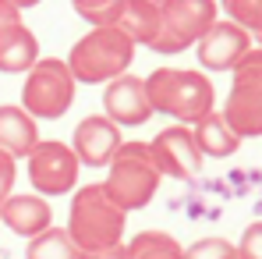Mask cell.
<instances>
[{
	"label": "cell",
	"mask_w": 262,
	"mask_h": 259,
	"mask_svg": "<svg viewBox=\"0 0 262 259\" xmlns=\"http://www.w3.org/2000/svg\"><path fill=\"white\" fill-rule=\"evenodd\" d=\"M36 61H39V39L25 22L0 29V71L4 75H21V71L29 75Z\"/></svg>",
	"instance_id": "9a60e30c"
},
{
	"label": "cell",
	"mask_w": 262,
	"mask_h": 259,
	"mask_svg": "<svg viewBox=\"0 0 262 259\" xmlns=\"http://www.w3.org/2000/svg\"><path fill=\"white\" fill-rule=\"evenodd\" d=\"M0 224H7L14 234L21 238H36L43 234L46 227H53V210L43 195H32V192H21V195H7L0 203Z\"/></svg>",
	"instance_id": "4fadbf2b"
},
{
	"label": "cell",
	"mask_w": 262,
	"mask_h": 259,
	"mask_svg": "<svg viewBox=\"0 0 262 259\" xmlns=\"http://www.w3.org/2000/svg\"><path fill=\"white\" fill-rule=\"evenodd\" d=\"M230 75V92L220 114L237 138H255L262 135V46H252Z\"/></svg>",
	"instance_id": "5b68a950"
},
{
	"label": "cell",
	"mask_w": 262,
	"mask_h": 259,
	"mask_svg": "<svg viewBox=\"0 0 262 259\" xmlns=\"http://www.w3.org/2000/svg\"><path fill=\"white\" fill-rule=\"evenodd\" d=\"M39 128H36V117H29L18 103H0V149L7 156H29L36 146H39Z\"/></svg>",
	"instance_id": "2e32d148"
},
{
	"label": "cell",
	"mask_w": 262,
	"mask_h": 259,
	"mask_svg": "<svg viewBox=\"0 0 262 259\" xmlns=\"http://www.w3.org/2000/svg\"><path fill=\"white\" fill-rule=\"evenodd\" d=\"M216 22V0H163L160 4V36L149 50L181 53L195 46Z\"/></svg>",
	"instance_id": "52a82bcc"
},
{
	"label": "cell",
	"mask_w": 262,
	"mask_h": 259,
	"mask_svg": "<svg viewBox=\"0 0 262 259\" xmlns=\"http://www.w3.org/2000/svg\"><path fill=\"white\" fill-rule=\"evenodd\" d=\"M135 53H138V46L131 43L121 29L99 25V29H89L85 36L71 46L64 64H68L75 82L99 86V82H114V78L128 75L131 64H135Z\"/></svg>",
	"instance_id": "7a4b0ae2"
},
{
	"label": "cell",
	"mask_w": 262,
	"mask_h": 259,
	"mask_svg": "<svg viewBox=\"0 0 262 259\" xmlns=\"http://www.w3.org/2000/svg\"><path fill=\"white\" fill-rule=\"evenodd\" d=\"M14 171H18V164H14V156H7L4 149H0V203L11 195V188H14Z\"/></svg>",
	"instance_id": "cb8c5ba5"
},
{
	"label": "cell",
	"mask_w": 262,
	"mask_h": 259,
	"mask_svg": "<svg viewBox=\"0 0 262 259\" xmlns=\"http://www.w3.org/2000/svg\"><path fill=\"white\" fill-rule=\"evenodd\" d=\"M103 117H110L117 128H138L152 117L149 96H145V82L135 75H121L114 82H106L103 92Z\"/></svg>",
	"instance_id": "8fae6325"
},
{
	"label": "cell",
	"mask_w": 262,
	"mask_h": 259,
	"mask_svg": "<svg viewBox=\"0 0 262 259\" xmlns=\"http://www.w3.org/2000/svg\"><path fill=\"white\" fill-rule=\"evenodd\" d=\"M234 252H237V259H262V220L245 227V234L234 245Z\"/></svg>",
	"instance_id": "603a6c76"
},
{
	"label": "cell",
	"mask_w": 262,
	"mask_h": 259,
	"mask_svg": "<svg viewBox=\"0 0 262 259\" xmlns=\"http://www.w3.org/2000/svg\"><path fill=\"white\" fill-rule=\"evenodd\" d=\"M71 7H75V11L85 18L92 29H99V25H110L117 0H71Z\"/></svg>",
	"instance_id": "44dd1931"
},
{
	"label": "cell",
	"mask_w": 262,
	"mask_h": 259,
	"mask_svg": "<svg viewBox=\"0 0 262 259\" xmlns=\"http://www.w3.org/2000/svg\"><path fill=\"white\" fill-rule=\"evenodd\" d=\"M191 135H195L199 153H202V156H216V160L234 156V153H237V146H241V138L230 131V125L223 121V114H220V110H209L202 121H195Z\"/></svg>",
	"instance_id": "e0dca14e"
},
{
	"label": "cell",
	"mask_w": 262,
	"mask_h": 259,
	"mask_svg": "<svg viewBox=\"0 0 262 259\" xmlns=\"http://www.w3.org/2000/svg\"><path fill=\"white\" fill-rule=\"evenodd\" d=\"M71 220H68V234L75 242L78 252H96V249H110L121 245L128 213L106 195L103 185H82L71 199Z\"/></svg>",
	"instance_id": "3957f363"
},
{
	"label": "cell",
	"mask_w": 262,
	"mask_h": 259,
	"mask_svg": "<svg viewBox=\"0 0 262 259\" xmlns=\"http://www.w3.org/2000/svg\"><path fill=\"white\" fill-rule=\"evenodd\" d=\"M128 259H184V245L167 231H142L131 238Z\"/></svg>",
	"instance_id": "ac0fdd59"
},
{
	"label": "cell",
	"mask_w": 262,
	"mask_h": 259,
	"mask_svg": "<svg viewBox=\"0 0 262 259\" xmlns=\"http://www.w3.org/2000/svg\"><path fill=\"white\" fill-rule=\"evenodd\" d=\"M252 36L241 29V25H234V22H213L209 25V32L195 43V53H199V64L206 68V71H234L237 68V61L252 50Z\"/></svg>",
	"instance_id": "30bf717a"
},
{
	"label": "cell",
	"mask_w": 262,
	"mask_h": 259,
	"mask_svg": "<svg viewBox=\"0 0 262 259\" xmlns=\"http://www.w3.org/2000/svg\"><path fill=\"white\" fill-rule=\"evenodd\" d=\"M71 103H75V78L68 64L60 57L36 61L21 89V110L36 121H57L68 114Z\"/></svg>",
	"instance_id": "8992f818"
},
{
	"label": "cell",
	"mask_w": 262,
	"mask_h": 259,
	"mask_svg": "<svg viewBox=\"0 0 262 259\" xmlns=\"http://www.w3.org/2000/svg\"><path fill=\"white\" fill-rule=\"evenodd\" d=\"M252 43H259V46H262V32H259V36H255V39H252Z\"/></svg>",
	"instance_id": "83f0119b"
},
{
	"label": "cell",
	"mask_w": 262,
	"mask_h": 259,
	"mask_svg": "<svg viewBox=\"0 0 262 259\" xmlns=\"http://www.w3.org/2000/svg\"><path fill=\"white\" fill-rule=\"evenodd\" d=\"M234 256V245L227 238H199L195 245L184 249V259H227Z\"/></svg>",
	"instance_id": "7402d4cb"
},
{
	"label": "cell",
	"mask_w": 262,
	"mask_h": 259,
	"mask_svg": "<svg viewBox=\"0 0 262 259\" xmlns=\"http://www.w3.org/2000/svg\"><path fill=\"white\" fill-rule=\"evenodd\" d=\"M145 82V96L152 114H167L177 125H195L202 121L209 110H216V92L213 82L202 71L191 68H156Z\"/></svg>",
	"instance_id": "6da1fadb"
},
{
	"label": "cell",
	"mask_w": 262,
	"mask_h": 259,
	"mask_svg": "<svg viewBox=\"0 0 262 259\" xmlns=\"http://www.w3.org/2000/svg\"><path fill=\"white\" fill-rule=\"evenodd\" d=\"M121 128L103 117V114H92L85 121H78L75 128V142H71V153L78 156V164L85 167H106L114 160V153L121 149Z\"/></svg>",
	"instance_id": "7c38bea8"
},
{
	"label": "cell",
	"mask_w": 262,
	"mask_h": 259,
	"mask_svg": "<svg viewBox=\"0 0 262 259\" xmlns=\"http://www.w3.org/2000/svg\"><path fill=\"white\" fill-rule=\"evenodd\" d=\"M106 167L110 174H106L103 188L124 213L149 206L152 195L160 192V171L149 156V142H121V149L114 153V160Z\"/></svg>",
	"instance_id": "277c9868"
},
{
	"label": "cell",
	"mask_w": 262,
	"mask_h": 259,
	"mask_svg": "<svg viewBox=\"0 0 262 259\" xmlns=\"http://www.w3.org/2000/svg\"><path fill=\"white\" fill-rule=\"evenodd\" d=\"M78 167L82 164L71 153V146L68 142H57V138L39 142L29 153V181H32L36 192H43V199L46 195H68V192H75Z\"/></svg>",
	"instance_id": "ba28073f"
},
{
	"label": "cell",
	"mask_w": 262,
	"mask_h": 259,
	"mask_svg": "<svg viewBox=\"0 0 262 259\" xmlns=\"http://www.w3.org/2000/svg\"><path fill=\"white\" fill-rule=\"evenodd\" d=\"M149 156L156 164L160 177H177V181H188L202 171V153L195 146V135L188 125H170L163 128L152 142H149Z\"/></svg>",
	"instance_id": "9c48e42d"
},
{
	"label": "cell",
	"mask_w": 262,
	"mask_h": 259,
	"mask_svg": "<svg viewBox=\"0 0 262 259\" xmlns=\"http://www.w3.org/2000/svg\"><path fill=\"white\" fill-rule=\"evenodd\" d=\"M25 259H78V249L64 227H46L43 234L29 238Z\"/></svg>",
	"instance_id": "d6986e66"
},
{
	"label": "cell",
	"mask_w": 262,
	"mask_h": 259,
	"mask_svg": "<svg viewBox=\"0 0 262 259\" xmlns=\"http://www.w3.org/2000/svg\"><path fill=\"white\" fill-rule=\"evenodd\" d=\"M223 11H227V22L241 25L252 39L262 32V0H223Z\"/></svg>",
	"instance_id": "ffe728a7"
},
{
	"label": "cell",
	"mask_w": 262,
	"mask_h": 259,
	"mask_svg": "<svg viewBox=\"0 0 262 259\" xmlns=\"http://www.w3.org/2000/svg\"><path fill=\"white\" fill-rule=\"evenodd\" d=\"M227 259H237V252H234V256H227Z\"/></svg>",
	"instance_id": "f1b7e54d"
},
{
	"label": "cell",
	"mask_w": 262,
	"mask_h": 259,
	"mask_svg": "<svg viewBox=\"0 0 262 259\" xmlns=\"http://www.w3.org/2000/svg\"><path fill=\"white\" fill-rule=\"evenodd\" d=\"M7 4H14V7H18V11H25V7H36V4H39V0H7Z\"/></svg>",
	"instance_id": "4316f807"
},
{
	"label": "cell",
	"mask_w": 262,
	"mask_h": 259,
	"mask_svg": "<svg viewBox=\"0 0 262 259\" xmlns=\"http://www.w3.org/2000/svg\"><path fill=\"white\" fill-rule=\"evenodd\" d=\"M152 4H163V0H152Z\"/></svg>",
	"instance_id": "f546056e"
},
{
	"label": "cell",
	"mask_w": 262,
	"mask_h": 259,
	"mask_svg": "<svg viewBox=\"0 0 262 259\" xmlns=\"http://www.w3.org/2000/svg\"><path fill=\"white\" fill-rule=\"evenodd\" d=\"M18 22H21V11H18L14 4L0 0V29H7V25H18Z\"/></svg>",
	"instance_id": "484cf974"
},
{
	"label": "cell",
	"mask_w": 262,
	"mask_h": 259,
	"mask_svg": "<svg viewBox=\"0 0 262 259\" xmlns=\"http://www.w3.org/2000/svg\"><path fill=\"white\" fill-rule=\"evenodd\" d=\"M110 25L121 29L135 46H152L160 36V4H152V0H117Z\"/></svg>",
	"instance_id": "5bb4252c"
},
{
	"label": "cell",
	"mask_w": 262,
	"mask_h": 259,
	"mask_svg": "<svg viewBox=\"0 0 262 259\" xmlns=\"http://www.w3.org/2000/svg\"><path fill=\"white\" fill-rule=\"evenodd\" d=\"M78 259H128V245H110V249H96V252H78Z\"/></svg>",
	"instance_id": "d4e9b609"
}]
</instances>
